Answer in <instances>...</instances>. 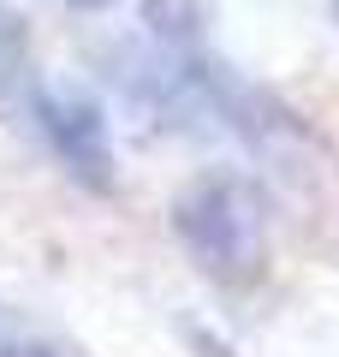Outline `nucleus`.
I'll return each instance as SVG.
<instances>
[{"label": "nucleus", "instance_id": "nucleus-1", "mask_svg": "<svg viewBox=\"0 0 339 357\" xmlns=\"http://www.w3.org/2000/svg\"><path fill=\"white\" fill-rule=\"evenodd\" d=\"M173 238L190 262L220 286H250L262 274L268 256V215H262V191L232 167L190 178L173 197Z\"/></svg>", "mask_w": 339, "mask_h": 357}, {"label": "nucleus", "instance_id": "nucleus-2", "mask_svg": "<svg viewBox=\"0 0 339 357\" xmlns=\"http://www.w3.org/2000/svg\"><path fill=\"white\" fill-rule=\"evenodd\" d=\"M30 114H36L48 149L66 161V173L89 191H113V137L107 114L89 89L77 84H36L30 89Z\"/></svg>", "mask_w": 339, "mask_h": 357}, {"label": "nucleus", "instance_id": "nucleus-3", "mask_svg": "<svg viewBox=\"0 0 339 357\" xmlns=\"http://www.w3.org/2000/svg\"><path fill=\"white\" fill-rule=\"evenodd\" d=\"M30 72V36H24V18L13 13V0H0V107L18 96Z\"/></svg>", "mask_w": 339, "mask_h": 357}, {"label": "nucleus", "instance_id": "nucleus-4", "mask_svg": "<svg viewBox=\"0 0 339 357\" xmlns=\"http://www.w3.org/2000/svg\"><path fill=\"white\" fill-rule=\"evenodd\" d=\"M190 351H197V357H232L214 333H202V328H190Z\"/></svg>", "mask_w": 339, "mask_h": 357}, {"label": "nucleus", "instance_id": "nucleus-5", "mask_svg": "<svg viewBox=\"0 0 339 357\" xmlns=\"http://www.w3.org/2000/svg\"><path fill=\"white\" fill-rule=\"evenodd\" d=\"M0 357H54L48 345H0Z\"/></svg>", "mask_w": 339, "mask_h": 357}, {"label": "nucleus", "instance_id": "nucleus-6", "mask_svg": "<svg viewBox=\"0 0 339 357\" xmlns=\"http://www.w3.org/2000/svg\"><path fill=\"white\" fill-rule=\"evenodd\" d=\"M66 6H77V13H101V6H119V0H66Z\"/></svg>", "mask_w": 339, "mask_h": 357}]
</instances>
